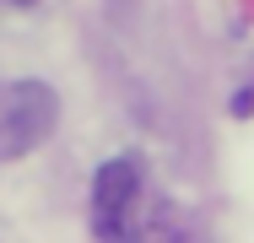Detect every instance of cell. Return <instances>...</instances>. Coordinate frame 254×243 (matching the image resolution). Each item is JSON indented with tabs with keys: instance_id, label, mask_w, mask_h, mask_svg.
<instances>
[{
	"instance_id": "6da1fadb",
	"label": "cell",
	"mask_w": 254,
	"mask_h": 243,
	"mask_svg": "<svg viewBox=\"0 0 254 243\" xmlns=\"http://www.w3.org/2000/svg\"><path fill=\"white\" fill-rule=\"evenodd\" d=\"M54 119H60V97L44 81H5L0 87V162L44 146Z\"/></svg>"
},
{
	"instance_id": "7a4b0ae2",
	"label": "cell",
	"mask_w": 254,
	"mask_h": 243,
	"mask_svg": "<svg viewBox=\"0 0 254 243\" xmlns=\"http://www.w3.org/2000/svg\"><path fill=\"white\" fill-rule=\"evenodd\" d=\"M135 194H141V168L130 157H114V162L98 168V179H92V227H98V238H125Z\"/></svg>"
},
{
	"instance_id": "3957f363",
	"label": "cell",
	"mask_w": 254,
	"mask_h": 243,
	"mask_svg": "<svg viewBox=\"0 0 254 243\" xmlns=\"http://www.w3.org/2000/svg\"><path fill=\"white\" fill-rule=\"evenodd\" d=\"M11 5H38V0H11Z\"/></svg>"
}]
</instances>
